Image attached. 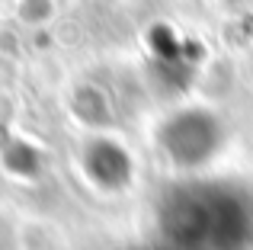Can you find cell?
Listing matches in <instances>:
<instances>
[{"instance_id": "2", "label": "cell", "mask_w": 253, "mask_h": 250, "mask_svg": "<svg viewBox=\"0 0 253 250\" xmlns=\"http://www.w3.org/2000/svg\"><path fill=\"white\" fill-rule=\"evenodd\" d=\"M157 141L173 167L199 170L221 148V125L205 109H183L161 125Z\"/></svg>"}, {"instance_id": "1", "label": "cell", "mask_w": 253, "mask_h": 250, "mask_svg": "<svg viewBox=\"0 0 253 250\" xmlns=\"http://www.w3.org/2000/svg\"><path fill=\"white\" fill-rule=\"evenodd\" d=\"M250 208L228 186H179L161 206L164 244L173 250H244Z\"/></svg>"}, {"instance_id": "3", "label": "cell", "mask_w": 253, "mask_h": 250, "mask_svg": "<svg viewBox=\"0 0 253 250\" xmlns=\"http://www.w3.org/2000/svg\"><path fill=\"white\" fill-rule=\"evenodd\" d=\"M81 164H84V173L90 176V183L99 189H122L135 173L131 157L116 141H106V138L86 144Z\"/></svg>"}, {"instance_id": "4", "label": "cell", "mask_w": 253, "mask_h": 250, "mask_svg": "<svg viewBox=\"0 0 253 250\" xmlns=\"http://www.w3.org/2000/svg\"><path fill=\"white\" fill-rule=\"evenodd\" d=\"M131 250H173V247H167V244H157V247H131Z\"/></svg>"}]
</instances>
